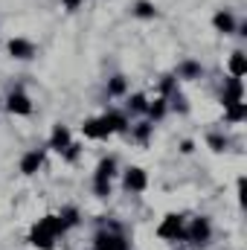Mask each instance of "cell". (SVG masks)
Returning a JSON list of instances; mask_svg holds the SVG:
<instances>
[{"instance_id": "obj_24", "label": "cell", "mask_w": 247, "mask_h": 250, "mask_svg": "<svg viewBox=\"0 0 247 250\" xmlns=\"http://www.w3.org/2000/svg\"><path fill=\"white\" fill-rule=\"evenodd\" d=\"M206 146H209L212 151H224V148H227V137H221V134H209V137H206Z\"/></svg>"}, {"instance_id": "obj_22", "label": "cell", "mask_w": 247, "mask_h": 250, "mask_svg": "<svg viewBox=\"0 0 247 250\" xmlns=\"http://www.w3.org/2000/svg\"><path fill=\"white\" fill-rule=\"evenodd\" d=\"M145 108H148V99H145L143 93L128 96V111H131V114H145Z\"/></svg>"}, {"instance_id": "obj_6", "label": "cell", "mask_w": 247, "mask_h": 250, "mask_svg": "<svg viewBox=\"0 0 247 250\" xmlns=\"http://www.w3.org/2000/svg\"><path fill=\"white\" fill-rule=\"evenodd\" d=\"M6 50H9V56L18 59V62H29V59H35V53H38L29 38H9Z\"/></svg>"}, {"instance_id": "obj_2", "label": "cell", "mask_w": 247, "mask_h": 250, "mask_svg": "<svg viewBox=\"0 0 247 250\" xmlns=\"http://www.w3.org/2000/svg\"><path fill=\"white\" fill-rule=\"evenodd\" d=\"M209 239H212V224H209L206 215H198L186 224L184 242H192L195 248H204V245H209Z\"/></svg>"}, {"instance_id": "obj_7", "label": "cell", "mask_w": 247, "mask_h": 250, "mask_svg": "<svg viewBox=\"0 0 247 250\" xmlns=\"http://www.w3.org/2000/svg\"><path fill=\"white\" fill-rule=\"evenodd\" d=\"M123 187L128 192H145L148 189V175H145V169H140V166H128L123 175Z\"/></svg>"}, {"instance_id": "obj_9", "label": "cell", "mask_w": 247, "mask_h": 250, "mask_svg": "<svg viewBox=\"0 0 247 250\" xmlns=\"http://www.w3.org/2000/svg\"><path fill=\"white\" fill-rule=\"evenodd\" d=\"M233 102H245V84H242V79H236V76H227V79H224L221 105L227 108V105H233Z\"/></svg>"}, {"instance_id": "obj_25", "label": "cell", "mask_w": 247, "mask_h": 250, "mask_svg": "<svg viewBox=\"0 0 247 250\" xmlns=\"http://www.w3.org/2000/svg\"><path fill=\"white\" fill-rule=\"evenodd\" d=\"M79 154H82V146H79V143H70V146L62 151V157L67 160V163H76V160H79Z\"/></svg>"}, {"instance_id": "obj_8", "label": "cell", "mask_w": 247, "mask_h": 250, "mask_svg": "<svg viewBox=\"0 0 247 250\" xmlns=\"http://www.w3.org/2000/svg\"><path fill=\"white\" fill-rule=\"evenodd\" d=\"M82 134H84L87 140H108V137H114V131L108 128V123H105L102 117L84 120V123H82Z\"/></svg>"}, {"instance_id": "obj_20", "label": "cell", "mask_w": 247, "mask_h": 250, "mask_svg": "<svg viewBox=\"0 0 247 250\" xmlns=\"http://www.w3.org/2000/svg\"><path fill=\"white\" fill-rule=\"evenodd\" d=\"M151 131H154V123H137V125H131V137H134L137 143H148Z\"/></svg>"}, {"instance_id": "obj_12", "label": "cell", "mask_w": 247, "mask_h": 250, "mask_svg": "<svg viewBox=\"0 0 247 250\" xmlns=\"http://www.w3.org/2000/svg\"><path fill=\"white\" fill-rule=\"evenodd\" d=\"M212 26L221 32V35H233L236 29H239V23H236V18H233V12H227V9H221V12H215V18H212Z\"/></svg>"}, {"instance_id": "obj_13", "label": "cell", "mask_w": 247, "mask_h": 250, "mask_svg": "<svg viewBox=\"0 0 247 250\" xmlns=\"http://www.w3.org/2000/svg\"><path fill=\"white\" fill-rule=\"evenodd\" d=\"M114 175H117V160L114 157H102L96 172H93V181H114Z\"/></svg>"}, {"instance_id": "obj_1", "label": "cell", "mask_w": 247, "mask_h": 250, "mask_svg": "<svg viewBox=\"0 0 247 250\" xmlns=\"http://www.w3.org/2000/svg\"><path fill=\"white\" fill-rule=\"evenodd\" d=\"M64 233H67V227H64V221L59 218V212H50V215L38 218V224L29 230V245L38 248V250H53L56 242L62 239Z\"/></svg>"}, {"instance_id": "obj_27", "label": "cell", "mask_w": 247, "mask_h": 250, "mask_svg": "<svg viewBox=\"0 0 247 250\" xmlns=\"http://www.w3.org/2000/svg\"><path fill=\"white\" fill-rule=\"evenodd\" d=\"M82 3H84V0H62V6L67 9V12H76V9H82Z\"/></svg>"}, {"instance_id": "obj_4", "label": "cell", "mask_w": 247, "mask_h": 250, "mask_svg": "<svg viewBox=\"0 0 247 250\" xmlns=\"http://www.w3.org/2000/svg\"><path fill=\"white\" fill-rule=\"evenodd\" d=\"M93 250H131V245L117 227H108L93 236Z\"/></svg>"}, {"instance_id": "obj_19", "label": "cell", "mask_w": 247, "mask_h": 250, "mask_svg": "<svg viewBox=\"0 0 247 250\" xmlns=\"http://www.w3.org/2000/svg\"><path fill=\"white\" fill-rule=\"evenodd\" d=\"M204 76V67L198 62H184L178 67V79H201Z\"/></svg>"}, {"instance_id": "obj_18", "label": "cell", "mask_w": 247, "mask_h": 250, "mask_svg": "<svg viewBox=\"0 0 247 250\" xmlns=\"http://www.w3.org/2000/svg\"><path fill=\"white\" fill-rule=\"evenodd\" d=\"M166 111H169V105H166V96H157L154 102H148V108H145V114L157 123V120H163L166 117Z\"/></svg>"}, {"instance_id": "obj_21", "label": "cell", "mask_w": 247, "mask_h": 250, "mask_svg": "<svg viewBox=\"0 0 247 250\" xmlns=\"http://www.w3.org/2000/svg\"><path fill=\"white\" fill-rule=\"evenodd\" d=\"M125 90H128L125 76H111L108 79V96H125Z\"/></svg>"}, {"instance_id": "obj_14", "label": "cell", "mask_w": 247, "mask_h": 250, "mask_svg": "<svg viewBox=\"0 0 247 250\" xmlns=\"http://www.w3.org/2000/svg\"><path fill=\"white\" fill-rule=\"evenodd\" d=\"M102 120L108 123V128H111L114 134H123V131H128V117H125L123 111H105V114H102Z\"/></svg>"}, {"instance_id": "obj_23", "label": "cell", "mask_w": 247, "mask_h": 250, "mask_svg": "<svg viewBox=\"0 0 247 250\" xmlns=\"http://www.w3.org/2000/svg\"><path fill=\"white\" fill-rule=\"evenodd\" d=\"M59 218L64 221V227L70 230V227H76V224H79V209H76V207H62Z\"/></svg>"}, {"instance_id": "obj_26", "label": "cell", "mask_w": 247, "mask_h": 250, "mask_svg": "<svg viewBox=\"0 0 247 250\" xmlns=\"http://www.w3.org/2000/svg\"><path fill=\"white\" fill-rule=\"evenodd\" d=\"M93 195L96 198H108L111 195V181H93Z\"/></svg>"}, {"instance_id": "obj_11", "label": "cell", "mask_w": 247, "mask_h": 250, "mask_svg": "<svg viewBox=\"0 0 247 250\" xmlns=\"http://www.w3.org/2000/svg\"><path fill=\"white\" fill-rule=\"evenodd\" d=\"M70 143H73V134H70V128L59 123L56 128H53V134H50V143H47V148H53V151H59V154H62Z\"/></svg>"}, {"instance_id": "obj_3", "label": "cell", "mask_w": 247, "mask_h": 250, "mask_svg": "<svg viewBox=\"0 0 247 250\" xmlns=\"http://www.w3.org/2000/svg\"><path fill=\"white\" fill-rule=\"evenodd\" d=\"M184 233H186V218L181 212H169L157 227V236L166 239V242H184Z\"/></svg>"}, {"instance_id": "obj_10", "label": "cell", "mask_w": 247, "mask_h": 250, "mask_svg": "<svg viewBox=\"0 0 247 250\" xmlns=\"http://www.w3.org/2000/svg\"><path fill=\"white\" fill-rule=\"evenodd\" d=\"M44 157H47V151H44V148H29V151L21 157V163H18L21 175H35V172L44 166Z\"/></svg>"}, {"instance_id": "obj_28", "label": "cell", "mask_w": 247, "mask_h": 250, "mask_svg": "<svg viewBox=\"0 0 247 250\" xmlns=\"http://www.w3.org/2000/svg\"><path fill=\"white\" fill-rule=\"evenodd\" d=\"M181 151H184V154H192V151H195V143H192V140H184V143H181Z\"/></svg>"}, {"instance_id": "obj_17", "label": "cell", "mask_w": 247, "mask_h": 250, "mask_svg": "<svg viewBox=\"0 0 247 250\" xmlns=\"http://www.w3.org/2000/svg\"><path fill=\"white\" fill-rule=\"evenodd\" d=\"M247 73V59L242 50H236L233 56H230V76H236V79H242Z\"/></svg>"}, {"instance_id": "obj_16", "label": "cell", "mask_w": 247, "mask_h": 250, "mask_svg": "<svg viewBox=\"0 0 247 250\" xmlns=\"http://www.w3.org/2000/svg\"><path fill=\"white\" fill-rule=\"evenodd\" d=\"M131 12H134V18H143V21H151V18H157V6H154L151 0H137Z\"/></svg>"}, {"instance_id": "obj_5", "label": "cell", "mask_w": 247, "mask_h": 250, "mask_svg": "<svg viewBox=\"0 0 247 250\" xmlns=\"http://www.w3.org/2000/svg\"><path fill=\"white\" fill-rule=\"evenodd\" d=\"M6 111L15 114V117H29V114H32V99L26 96V90H21V87L9 90V96H6Z\"/></svg>"}, {"instance_id": "obj_15", "label": "cell", "mask_w": 247, "mask_h": 250, "mask_svg": "<svg viewBox=\"0 0 247 250\" xmlns=\"http://www.w3.org/2000/svg\"><path fill=\"white\" fill-rule=\"evenodd\" d=\"M247 117V102H233V105H227L224 108V120L230 125H236V123H242Z\"/></svg>"}]
</instances>
